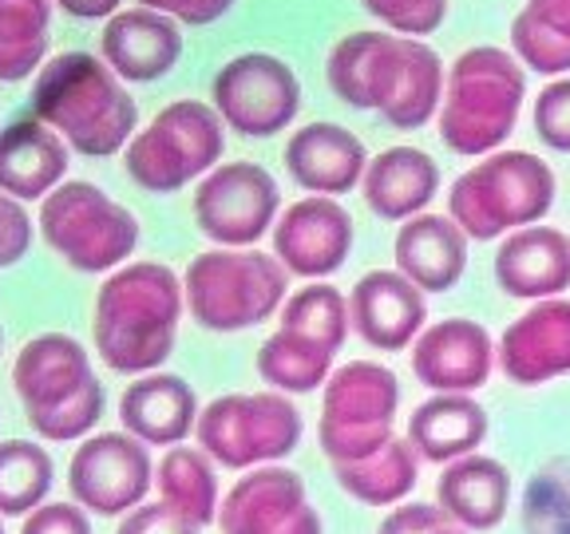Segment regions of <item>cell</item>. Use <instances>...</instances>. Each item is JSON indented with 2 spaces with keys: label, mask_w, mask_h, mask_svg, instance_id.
Here are the masks:
<instances>
[{
  "label": "cell",
  "mask_w": 570,
  "mask_h": 534,
  "mask_svg": "<svg viewBox=\"0 0 570 534\" xmlns=\"http://www.w3.org/2000/svg\"><path fill=\"white\" fill-rule=\"evenodd\" d=\"M302 432V412L282 392H230L195 419L198 452L226 472H249L294 455Z\"/></svg>",
  "instance_id": "obj_6"
},
{
  "label": "cell",
  "mask_w": 570,
  "mask_h": 534,
  "mask_svg": "<svg viewBox=\"0 0 570 534\" xmlns=\"http://www.w3.org/2000/svg\"><path fill=\"white\" fill-rule=\"evenodd\" d=\"M361 190L376 218L409 222L440 190V167L420 147H389L361 175Z\"/></svg>",
  "instance_id": "obj_27"
},
{
  "label": "cell",
  "mask_w": 570,
  "mask_h": 534,
  "mask_svg": "<svg viewBox=\"0 0 570 534\" xmlns=\"http://www.w3.org/2000/svg\"><path fill=\"white\" fill-rule=\"evenodd\" d=\"M214 523L223 534H321V515L309 503L305 479L289 467H254L218 503Z\"/></svg>",
  "instance_id": "obj_13"
},
{
  "label": "cell",
  "mask_w": 570,
  "mask_h": 534,
  "mask_svg": "<svg viewBox=\"0 0 570 534\" xmlns=\"http://www.w3.org/2000/svg\"><path fill=\"white\" fill-rule=\"evenodd\" d=\"M523 534H570V452L543 459L527 479Z\"/></svg>",
  "instance_id": "obj_35"
},
{
  "label": "cell",
  "mask_w": 570,
  "mask_h": 534,
  "mask_svg": "<svg viewBox=\"0 0 570 534\" xmlns=\"http://www.w3.org/2000/svg\"><path fill=\"white\" fill-rule=\"evenodd\" d=\"M155 483H159V503H167L175 515L195 523L198 531L214 523V515H218V475L198 447H170L155 467Z\"/></svg>",
  "instance_id": "obj_30"
},
{
  "label": "cell",
  "mask_w": 570,
  "mask_h": 534,
  "mask_svg": "<svg viewBox=\"0 0 570 534\" xmlns=\"http://www.w3.org/2000/svg\"><path fill=\"white\" fill-rule=\"evenodd\" d=\"M104 416V384H88L80 396L56 404L45 412H28V424L40 439H52V444H68V439L91 436V427Z\"/></svg>",
  "instance_id": "obj_37"
},
{
  "label": "cell",
  "mask_w": 570,
  "mask_h": 534,
  "mask_svg": "<svg viewBox=\"0 0 570 534\" xmlns=\"http://www.w3.org/2000/svg\"><path fill=\"white\" fill-rule=\"evenodd\" d=\"M226 151V131L218 111L198 99H178L163 107L155 123L127 142V175L151 195H175L190 178L214 170Z\"/></svg>",
  "instance_id": "obj_7"
},
{
  "label": "cell",
  "mask_w": 570,
  "mask_h": 534,
  "mask_svg": "<svg viewBox=\"0 0 570 534\" xmlns=\"http://www.w3.org/2000/svg\"><path fill=\"white\" fill-rule=\"evenodd\" d=\"M155 483V463L147 444L127 432L83 436L68 463L71 503L104 518H124L147 498Z\"/></svg>",
  "instance_id": "obj_11"
},
{
  "label": "cell",
  "mask_w": 570,
  "mask_h": 534,
  "mask_svg": "<svg viewBox=\"0 0 570 534\" xmlns=\"http://www.w3.org/2000/svg\"><path fill=\"white\" fill-rule=\"evenodd\" d=\"M183 56V32L163 12H116L104 28V60L127 83H151Z\"/></svg>",
  "instance_id": "obj_25"
},
{
  "label": "cell",
  "mask_w": 570,
  "mask_h": 534,
  "mask_svg": "<svg viewBox=\"0 0 570 534\" xmlns=\"http://www.w3.org/2000/svg\"><path fill=\"white\" fill-rule=\"evenodd\" d=\"M468 269V238L444 214H416L396 234V274L420 294H448Z\"/></svg>",
  "instance_id": "obj_26"
},
{
  "label": "cell",
  "mask_w": 570,
  "mask_h": 534,
  "mask_svg": "<svg viewBox=\"0 0 570 534\" xmlns=\"http://www.w3.org/2000/svg\"><path fill=\"white\" fill-rule=\"evenodd\" d=\"M297 107H302V83L294 68L277 56H234L214 76V111L226 127L249 139H269L285 131V123H294Z\"/></svg>",
  "instance_id": "obj_10"
},
{
  "label": "cell",
  "mask_w": 570,
  "mask_h": 534,
  "mask_svg": "<svg viewBox=\"0 0 570 534\" xmlns=\"http://www.w3.org/2000/svg\"><path fill=\"white\" fill-rule=\"evenodd\" d=\"M32 246V222L17 198L0 195V269L17 266Z\"/></svg>",
  "instance_id": "obj_42"
},
{
  "label": "cell",
  "mask_w": 570,
  "mask_h": 534,
  "mask_svg": "<svg viewBox=\"0 0 570 534\" xmlns=\"http://www.w3.org/2000/svg\"><path fill=\"white\" fill-rule=\"evenodd\" d=\"M368 167L365 142L356 139L348 127L337 123H305L285 142V170L297 187L309 195H345L361 187V175Z\"/></svg>",
  "instance_id": "obj_19"
},
{
  "label": "cell",
  "mask_w": 570,
  "mask_h": 534,
  "mask_svg": "<svg viewBox=\"0 0 570 534\" xmlns=\"http://www.w3.org/2000/svg\"><path fill=\"white\" fill-rule=\"evenodd\" d=\"M499 365L511 384L539 388L570 373V301L547 297L515 317L499 340Z\"/></svg>",
  "instance_id": "obj_17"
},
{
  "label": "cell",
  "mask_w": 570,
  "mask_h": 534,
  "mask_svg": "<svg viewBox=\"0 0 570 534\" xmlns=\"http://www.w3.org/2000/svg\"><path fill=\"white\" fill-rule=\"evenodd\" d=\"M401 408V384L384 365L348 360L325 380L317 439L330 463H353L392 439Z\"/></svg>",
  "instance_id": "obj_9"
},
{
  "label": "cell",
  "mask_w": 570,
  "mask_h": 534,
  "mask_svg": "<svg viewBox=\"0 0 570 534\" xmlns=\"http://www.w3.org/2000/svg\"><path fill=\"white\" fill-rule=\"evenodd\" d=\"M333 373V353L330 348L313 345L305 337L277 329L266 345L258 348V376L277 388L282 396H305L317 392Z\"/></svg>",
  "instance_id": "obj_32"
},
{
  "label": "cell",
  "mask_w": 570,
  "mask_h": 534,
  "mask_svg": "<svg viewBox=\"0 0 570 534\" xmlns=\"http://www.w3.org/2000/svg\"><path fill=\"white\" fill-rule=\"evenodd\" d=\"M389 32H353L345 36L330 56V88L337 91L341 103L373 111V71L381 60V48Z\"/></svg>",
  "instance_id": "obj_36"
},
{
  "label": "cell",
  "mask_w": 570,
  "mask_h": 534,
  "mask_svg": "<svg viewBox=\"0 0 570 534\" xmlns=\"http://www.w3.org/2000/svg\"><path fill=\"white\" fill-rule=\"evenodd\" d=\"M88 384H96L88 348L80 340L63 337V333L32 337L20 348L17 365H12V388H17L20 404H24V416L80 396Z\"/></svg>",
  "instance_id": "obj_20"
},
{
  "label": "cell",
  "mask_w": 570,
  "mask_h": 534,
  "mask_svg": "<svg viewBox=\"0 0 570 534\" xmlns=\"http://www.w3.org/2000/svg\"><path fill=\"white\" fill-rule=\"evenodd\" d=\"M277 206H282V190L258 162H223L195 190L198 230L223 249L254 246L274 226Z\"/></svg>",
  "instance_id": "obj_12"
},
{
  "label": "cell",
  "mask_w": 570,
  "mask_h": 534,
  "mask_svg": "<svg viewBox=\"0 0 570 534\" xmlns=\"http://www.w3.org/2000/svg\"><path fill=\"white\" fill-rule=\"evenodd\" d=\"M523 12L543 28H551L554 36L570 40V0H527Z\"/></svg>",
  "instance_id": "obj_46"
},
{
  "label": "cell",
  "mask_w": 570,
  "mask_h": 534,
  "mask_svg": "<svg viewBox=\"0 0 570 534\" xmlns=\"http://www.w3.org/2000/svg\"><path fill=\"white\" fill-rule=\"evenodd\" d=\"M60 9L80 20H96V17H111L119 9V0H60Z\"/></svg>",
  "instance_id": "obj_47"
},
{
  "label": "cell",
  "mask_w": 570,
  "mask_h": 534,
  "mask_svg": "<svg viewBox=\"0 0 570 534\" xmlns=\"http://www.w3.org/2000/svg\"><path fill=\"white\" fill-rule=\"evenodd\" d=\"M68 175V147L48 123L24 111L0 131V195L32 202L52 195Z\"/></svg>",
  "instance_id": "obj_21"
},
{
  "label": "cell",
  "mask_w": 570,
  "mask_h": 534,
  "mask_svg": "<svg viewBox=\"0 0 570 534\" xmlns=\"http://www.w3.org/2000/svg\"><path fill=\"white\" fill-rule=\"evenodd\" d=\"M333 479L345 495H353L365 507H396L412 495L420 479V459L409 439L392 436L373 455L353 463H333Z\"/></svg>",
  "instance_id": "obj_29"
},
{
  "label": "cell",
  "mask_w": 570,
  "mask_h": 534,
  "mask_svg": "<svg viewBox=\"0 0 570 534\" xmlns=\"http://www.w3.org/2000/svg\"><path fill=\"white\" fill-rule=\"evenodd\" d=\"M0 534H4V526H0Z\"/></svg>",
  "instance_id": "obj_50"
},
{
  "label": "cell",
  "mask_w": 570,
  "mask_h": 534,
  "mask_svg": "<svg viewBox=\"0 0 570 534\" xmlns=\"http://www.w3.org/2000/svg\"><path fill=\"white\" fill-rule=\"evenodd\" d=\"M523 68L503 48H468L448 71L440 139L455 155H488L515 131L523 107Z\"/></svg>",
  "instance_id": "obj_4"
},
{
  "label": "cell",
  "mask_w": 570,
  "mask_h": 534,
  "mask_svg": "<svg viewBox=\"0 0 570 534\" xmlns=\"http://www.w3.org/2000/svg\"><path fill=\"white\" fill-rule=\"evenodd\" d=\"M436 534H468V531H460V526L452 523V526H444V531H436Z\"/></svg>",
  "instance_id": "obj_48"
},
{
  "label": "cell",
  "mask_w": 570,
  "mask_h": 534,
  "mask_svg": "<svg viewBox=\"0 0 570 534\" xmlns=\"http://www.w3.org/2000/svg\"><path fill=\"white\" fill-rule=\"evenodd\" d=\"M511 503V472L491 455H463L444 463L436 479V507L460 531H495Z\"/></svg>",
  "instance_id": "obj_24"
},
{
  "label": "cell",
  "mask_w": 570,
  "mask_h": 534,
  "mask_svg": "<svg viewBox=\"0 0 570 534\" xmlns=\"http://www.w3.org/2000/svg\"><path fill=\"white\" fill-rule=\"evenodd\" d=\"M282 329L294 333V337H305L313 345L330 348L333 356L341 353L348 337V301L341 297V289L317 281L297 289L282 309Z\"/></svg>",
  "instance_id": "obj_34"
},
{
  "label": "cell",
  "mask_w": 570,
  "mask_h": 534,
  "mask_svg": "<svg viewBox=\"0 0 570 534\" xmlns=\"http://www.w3.org/2000/svg\"><path fill=\"white\" fill-rule=\"evenodd\" d=\"M40 234L80 274H107L131 258L139 218L91 182H63L40 206Z\"/></svg>",
  "instance_id": "obj_8"
},
{
  "label": "cell",
  "mask_w": 570,
  "mask_h": 534,
  "mask_svg": "<svg viewBox=\"0 0 570 534\" xmlns=\"http://www.w3.org/2000/svg\"><path fill=\"white\" fill-rule=\"evenodd\" d=\"M116 534H198V526L175 515L167 503H139L135 511H127Z\"/></svg>",
  "instance_id": "obj_44"
},
{
  "label": "cell",
  "mask_w": 570,
  "mask_h": 534,
  "mask_svg": "<svg viewBox=\"0 0 570 534\" xmlns=\"http://www.w3.org/2000/svg\"><path fill=\"white\" fill-rule=\"evenodd\" d=\"M488 412L460 392H436L424 400L409 419V444L416 459L428 463H452L463 455L480 452L488 439Z\"/></svg>",
  "instance_id": "obj_28"
},
{
  "label": "cell",
  "mask_w": 570,
  "mask_h": 534,
  "mask_svg": "<svg viewBox=\"0 0 570 534\" xmlns=\"http://www.w3.org/2000/svg\"><path fill=\"white\" fill-rule=\"evenodd\" d=\"M48 52V0H0V83L28 80Z\"/></svg>",
  "instance_id": "obj_33"
},
{
  "label": "cell",
  "mask_w": 570,
  "mask_h": 534,
  "mask_svg": "<svg viewBox=\"0 0 570 534\" xmlns=\"http://www.w3.org/2000/svg\"><path fill=\"white\" fill-rule=\"evenodd\" d=\"M139 4L151 12H170V17H178L190 28H203L214 24L218 17H226L234 0H139Z\"/></svg>",
  "instance_id": "obj_45"
},
{
  "label": "cell",
  "mask_w": 570,
  "mask_h": 534,
  "mask_svg": "<svg viewBox=\"0 0 570 534\" xmlns=\"http://www.w3.org/2000/svg\"><path fill=\"white\" fill-rule=\"evenodd\" d=\"M495 281L519 301H547L570 285V238L554 226H523L495 254Z\"/></svg>",
  "instance_id": "obj_22"
},
{
  "label": "cell",
  "mask_w": 570,
  "mask_h": 534,
  "mask_svg": "<svg viewBox=\"0 0 570 534\" xmlns=\"http://www.w3.org/2000/svg\"><path fill=\"white\" fill-rule=\"evenodd\" d=\"M0 340H4V333H0Z\"/></svg>",
  "instance_id": "obj_49"
},
{
  "label": "cell",
  "mask_w": 570,
  "mask_h": 534,
  "mask_svg": "<svg viewBox=\"0 0 570 534\" xmlns=\"http://www.w3.org/2000/svg\"><path fill=\"white\" fill-rule=\"evenodd\" d=\"M20 534H91V518L80 503H40L24 515Z\"/></svg>",
  "instance_id": "obj_41"
},
{
  "label": "cell",
  "mask_w": 570,
  "mask_h": 534,
  "mask_svg": "<svg viewBox=\"0 0 570 534\" xmlns=\"http://www.w3.org/2000/svg\"><path fill=\"white\" fill-rule=\"evenodd\" d=\"M198 419V396L183 376H139L119 396V424L147 447H178Z\"/></svg>",
  "instance_id": "obj_23"
},
{
  "label": "cell",
  "mask_w": 570,
  "mask_h": 534,
  "mask_svg": "<svg viewBox=\"0 0 570 534\" xmlns=\"http://www.w3.org/2000/svg\"><path fill=\"white\" fill-rule=\"evenodd\" d=\"M32 116L88 159L119 155L139 123L131 91L91 52H63L40 68Z\"/></svg>",
  "instance_id": "obj_2"
},
{
  "label": "cell",
  "mask_w": 570,
  "mask_h": 534,
  "mask_svg": "<svg viewBox=\"0 0 570 534\" xmlns=\"http://www.w3.org/2000/svg\"><path fill=\"white\" fill-rule=\"evenodd\" d=\"M183 317V281L159 261H135L99 285L91 337L111 373L142 376L175 353Z\"/></svg>",
  "instance_id": "obj_1"
},
{
  "label": "cell",
  "mask_w": 570,
  "mask_h": 534,
  "mask_svg": "<svg viewBox=\"0 0 570 534\" xmlns=\"http://www.w3.org/2000/svg\"><path fill=\"white\" fill-rule=\"evenodd\" d=\"M491 333L468 317H448L424 329L412 345V373L432 392H468L483 388L491 376Z\"/></svg>",
  "instance_id": "obj_16"
},
{
  "label": "cell",
  "mask_w": 570,
  "mask_h": 534,
  "mask_svg": "<svg viewBox=\"0 0 570 534\" xmlns=\"http://www.w3.org/2000/svg\"><path fill=\"white\" fill-rule=\"evenodd\" d=\"M365 9L373 12L381 24L396 28L401 36H428L436 32L448 17V0H365Z\"/></svg>",
  "instance_id": "obj_39"
},
{
  "label": "cell",
  "mask_w": 570,
  "mask_h": 534,
  "mask_svg": "<svg viewBox=\"0 0 570 534\" xmlns=\"http://www.w3.org/2000/svg\"><path fill=\"white\" fill-rule=\"evenodd\" d=\"M440 91H444L440 56L412 36L389 32L373 76V111H381L401 131H416L436 116Z\"/></svg>",
  "instance_id": "obj_15"
},
{
  "label": "cell",
  "mask_w": 570,
  "mask_h": 534,
  "mask_svg": "<svg viewBox=\"0 0 570 534\" xmlns=\"http://www.w3.org/2000/svg\"><path fill=\"white\" fill-rule=\"evenodd\" d=\"M56 463L36 439H0V518H24L48 498Z\"/></svg>",
  "instance_id": "obj_31"
},
{
  "label": "cell",
  "mask_w": 570,
  "mask_h": 534,
  "mask_svg": "<svg viewBox=\"0 0 570 534\" xmlns=\"http://www.w3.org/2000/svg\"><path fill=\"white\" fill-rule=\"evenodd\" d=\"M534 135L551 151L570 155V80H554L534 99Z\"/></svg>",
  "instance_id": "obj_40"
},
{
  "label": "cell",
  "mask_w": 570,
  "mask_h": 534,
  "mask_svg": "<svg viewBox=\"0 0 570 534\" xmlns=\"http://www.w3.org/2000/svg\"><path fill=\"white\" fill-rule=\"evenodd\" d=\"M511 44H515L519 60H527V68L539 76H562L570 71V40L554 36L551 28H543L539 20H531L527 12H519L511 24Z\"/></svg>",
  "instance_id": "obj_38"
},
{
  "label": "cell",
  "mask_w": 570,
  "mask_h": 534,
  "mask_svg": "<svg viewBox=\"0 0 570 534\" xmlns=\"http://www.w3.org/2000/svg\"><path fill=\"white\" fill-rule=\"evenodd\" d=\"M444 526H452V518L436 503H396L376 526V534H436Z\"/></svg>",
  "instance_id": "obj_43"
},
{
  "label": "cell",
  "mask_w": 570,
  "mask_h": 534,
  "mask_svg": "<svg viewBox=\"0 0 570 534\" xmlns=\"http://www.w3.org/2000/svg\"><path fill=\"white\" fill-rule=\"evenodd\" d=\"M353 218L337 198L309 195L294 202L274 226V258L285 274L330 277L348 261Z\"/></svg>",
  "instance_id": "obj_14"
},
{
  "label": "cell",
  "mask_w": 570,
  "mask_h": 534,
  "mask_svg": "<svg viewBox=\"0 0 570 534\" xmlns=\"http://www.w3.org/2000/svg\"><path fill=\"white\" fill-rule=\"evenodd\" d=\"M348 320L356 337L384 353L412 345L416 333L424 329L428 305L424 294L396 269H373L353 285L348 294Z\"/></svg>",
  "instance_id": "obj_18"
},
{
  "label": "cell",
  "mask_w": 570,
  "mask_h": 534,
  "mask_svg": "<svg viewBox=\"0 0 570 534\" xmlns=\"http://www.w3.org/2000/svg\"><path fill=\"white\" fill-rule=\"evenodd\" d=\"M183 301L210 333L254 329L282 309L285 269L262 249H206L187 266Z\"/></svg>",
  "instance_id": "obj_5"
},
{
  "label": "cell",
  "mask_w": 570,
  "mask_h": 534,
  "mask_svg": "<svg viewBox=\"0 0 570 534\" xmlns=\"http://www.w3.org/2000/svg\"><path fill=\"white\" fill-rule=\"evenodd\" d=\"M554 202V175L531 151H499L463 170L448 190V218L463 238L491 241L508 230L547 218Z\"/></svg>",
  "instance_id": "obj_3"
}]
</instances>
